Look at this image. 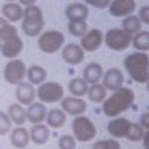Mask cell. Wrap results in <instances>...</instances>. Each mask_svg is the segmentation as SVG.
<instances>
[{
	"label": "cell",
	"mask_w": 149,
	"mask_h": 149,
	"mask_svg": "<svg viewBox=\"0 0 149 149\" xmlns=\"http://www.w3.org/2000/svg\"><path fill=\"white\" fill-rule=\"evenodd\" d=\"M104 76V69L99 63H88L84 70H83V79L87 84H97L102 79Z\"/></svg>",
	"instance_id": "44dd1931"
},
{
	"label": "cell",
	"mask_w": 149,
	"mask_h": 149,
	"mask_svg": "<svg viewBox=\"0 0 149 149\" xmlns=\"http://www.w3.org/2000/svg\"><path fill=\"white\" fill-rule=\"evenodd\" d=\"M135 100V93L132 88L122 86L115 91L109 97L101 102L102 104V112L106 116L115 118L119 116L121 113L126 112L133 105Z\"/></svg>",
	"instance_id": "6da1fadb"
},
{
	"label": "cell",
	"mask_w": 149,
	"mask_h": 149,
	"mask_svg": "<svg viewBox=\"0 0 149 149\" xmlns=\"http://www.w3.org/2000/svg\"><path fill=\"white\" fill-rule=\"evenodd\" d=\"M36 97L43 104L59 102L64 98V87L58 81H44L38 85Z\"/></svg>",
	"instance_id": "8992f818"
},
{
	"label": "cell",
	"mask_w": 149,
	"mask_h": 149,
	"mask_svg": "<svg viewBox=\"0 0 149 149\" xmlns=\"http://www.w3.org/2000/svg\"><path fill=\"white\" fill-rule=\"evenodd\" d=\"M12 130V120L6 112L0 111V136L7 135Z\"/></svg>",
	"instance_id": "e575fe53"
},
{
	"label": "cell",
	"mask_w": 149,
	"mask_h": 149,
	"mask_svg": "<svg viewBox=\"0 0 149 149\" xmlns=\"http://www.w3.org/2000/svg\"><path fill=\"white\" fill-rule=\"evenodd\" d=\"M1 14H2V17H5L7 21H9L10 23H14V22L22 20L23 8L20 3L15 1L5 2L1 8Z\"/></svg>",
	"instance_id": "ffe728a7"
},
{
	"label": "cell",
	"mask_w": 149,
	"mask_h": 149,
	"mask_svg": "<svg viewBox=\"0 0 149 149\" xmlns=\"http://www.w3.org/2000/svg\"><path fill=\"white\" fill-rule=\"evenodd\" d=\"M72 136L78 142H90L97 136V127L93 121L85 115H78L71 123Z\"/></svg>",
	"instance_id": "277c9868"
},
{
	"label": "cell",
	"mask_w": 149,
	"mask_h": 149,
	"mask_svg": "<svg viewBox=\"0 0 149 149\" xmlns=\"http://www.w3.org/2000/svg\"><path fill=\"white\" fill-rule=\"evenodd\" d=\"M47 70L41 66V65H30L28 69H27V74L26 77L28 78V81L31 84V85H41L42 83L45 81L47 79Z\"/></svg>",
	"instance_id": "d4e9b609"
},
{
	"label": "cell",
	"mask_w": 149,
	"mask_h": 149,
	"mask_svg": "<svg viewBox=\"0 0 149 149\" xmlns=\"http://www.w3.org/2000/svg\"><path fill=\"white\" fill-rule=\"evenodd\" d=\"M87 97L91 101L93 102H102L106 97H107V90L105 88V86L100 83H97V84H92L88 86V90H87Z\"/></svg>",
	"instance_id": "83f0119b"
},
{
	"label": "cell",
	"mask_w": 149,
	"mask_h": 149,
	"mask_svg": "<svg viewBox=\"0 0 149 149\" xmlns=\"http://www.w3.org/2000/svg\"><path fill=\"white\" fill-rule=\"evenodd\" d=\"M142 144L144 149H149V130H144L143 137H142Z\"/></svg>",
	"instance_id": "f35d334b"
},
{
	"label": "cell",
	"mask_w": 149,
	"mask_h": 149,
	"mask_svg": "<svg viewBox=\"0 0 149 149\" xmlns=\"http://www.w3.org/2000/svg\"><path fill=\"white\" fill-rule=\"evenodd\" d=\"M77 141L70 134H63L58 139V148L59 149H76Z\"/></svg>",
	"instance_id": "836d02e7"
},
{
	"label": "cell",
	"mask_w": 149,
	"mask_h": 149,
	"mask_svg": "<svg viewBox=\"0 0 149 149\" xmlns=\"http://www.w3.org/2000/svg\"><path fill=\"white\" fill-rule=\"evenodd\" d=\"M139 19L142 23L144 24H148L149 26V5L147 6H142L140 9H139Z\"/></svg>",
	"instance_id": "8d00e7d4"
},
{
	"label": "cell",
	"mask_w": 149,
	"mask_h": 149,
	"mask_svg": "<svg viewBox=\"0 0 149 149\" xmlns=\"http://www.w3.org/2000/svg\"><path fill=\"white\" fill-rule=\"evenodd\" d=\"M125 83V76L122 71L118 68H111L107 71L104 72L102 76V85L105 86L106 90L109 91H115L120 87L123 86Z\"/></svg>",
	"instance_id": "5bb4252c"
},
{
	"label": "cell",
	"mask_w": 149,
	"mask_h": 149,
	"mask_svg": "<svg viewBox=\"0 0 149 149\" xmlns=\"http://www.w3.org/2000/svg\"><path fill=\"white\" fill-rule=\"evenodd\" d=\"M68 30L74 37H83L87 33L88 27H87L86 21H76V22L74 21H69Z\"/></svg>",
	"instance_id": "f546056e"
},
{
	"label": "cell",
	"mask_w": 149,
	"mask_h": 149,
	"mask_svg": "<svg viewBox=\"0 0 149 149\" xmlns=\"http://www.w3.org/2000/svg\"><path fill=\"white\" fill-rule=\"evenodd\" d=\"M132 45L137 50L146 52L149 50V31L140 30L132 37Z\"/></svg>",
	"instance_id": "f1b7e54d"
},
{
	"label": "cell",
	"mask_w": 149,
	"mask_h": 149,
	"mask_svg": "<svg viewBox=\"0 0 149 149\" xmlns=\"http://www.w3.org/2000/svg\"><path fill=\"white\" fill-rule=\"evenodd\" d=\"M62 58L70 65H78L85 59V51L77 43H69L62 48Z\"/></svg>",
	"instance_id": "4fadbf2b"
},
{
	"label": "cell",
	"mask_w": 149,
	"mask_h": 149,
	"mask_svg": "<svg viewBox=\"0 0 149 149\" xmlns=\"http://www.w3.org/2000/svg\"><path fill=\"white\" fill-rule=\"evenodd\" d=\"M29 135H30V141L33 143L42 146L49 141L50 130L47 125L37 123V125H33V127L29 129Z\"/></svg>",
	"instance_id": "7402d4cb"
},
{
	"label": "cell",
	"mask_w": 149,
	"mask_h": 149,
	"mask_svg": "<svg viewBox=\"0 0 149 149\" xmlns=\"http://www.w3.org/2000/svg\"><path fill=\"white\" fill-rule=\"evenodd\" d=\"M108 12L114 17H126L136 9L135 0H111Z\"/></svg>",
	"instance_id": "7c38bea8"
},
{
	"label": "cell",
	"mask_w": 149,
	"mask_h": 149,
	"mask_svg": "<svg viewBox=\"0 0 149 149\" xmlns=\"http://www.w3.org/2000/svg\"><path fill=\"white\" fill-rule=\"evenodd\" d=\"M27 113V121H29L33 125H37V123H42L45 118H47V107L43 102H33L28 106V108L26 109Z\"/></svg>",
	"instance_id": "ac0fdd59"
},
{
	"label": "cell",
	"mask_w": 149,
	"mask_h": 149,
	"mask_svg": "<svg viewBox=\"0 0 149 149\" xmlns=\"http://www.w3.org/2000/svg\"><path fill=\"white\" fill-rule=\"evenodd\" d=\"M65 36L62 31L56 29H49L42 31L37 38V45L44 54H55L64 47Z\"/></svg>",
	"instance_id": "5b68a950"
},
{
	"label": "cell",
	"mask_w": 149,
	"mask_h": 149,
	"mask_svg": "<svg viewBox=\"0 0 149 149\" xmlns=\"http://www.w3.org/2000/svg\"><path fill=\"white\" fill-rule=\"evenodd\" d=\"M142 27V22L140 21L137 15H128L122 20V30H125L127 34L129 35H135L136 33H139L141 30Z\"/></svg>",
	"instance_id": "4316f807"
},
{
	"label": "cell",
	"mask_w": 149,
	"mask_h": 149,
	"mask_svg": "<svg viewBox=\"0 0 149 149\" xmlns=\"http://www.w3.org/2000/svg\"><path fill=\"white\" fill-rule=\"evenodd\" d=\"M6 2H12V1H15V0H5Z\"/></svg>",
	"instance_id": "b9f144b4"
},
{
	"label": "cell",
	"mask_w": 149,
	"mask_h": 149,
	"mask_svg": "<svg viewBox=\"0 0 149 149\" xmlns=\"http://www.w3.org/2000/svg\"><path fill=\"white\" fill-rule=\"evenodd\" d=\"M88 84L81 78V77H74L72 78L69 84H68V90L69 92L73 95V97H78L81 98L85 94H87V90H88Z\"/></svg>",
	"instance_id": "484cf974"
},
{
	"label": "cell",
	"mask_w": 149,
	"mask_h": 149,
	"mask_svg": "<svg viewBox=\"0 0 149 149\" xmlns=\"http://www.w3.org/2000/svg\"><path fill=\"white\" fill-rule=\"evenodd\" d=\"M36 1H37V0H19V3H20L21 6H26V7H28V6H33V5H35Z\"/></svg>",
	"instance_id": "ab89813d"
},
{
	"label": "cell",
	"mask_w": 149,
	"mask_h": 149,
	"mask_svg": "<svg viewBox=\"0 0 149 149\" xmlns=\"http://www.w3.org/2000/svg\"><path fill=\"white\" fill-rule=\"evenodd\" d=\"M123 66L129 77L139 83L144 84L149 79V56L142 51H135L126 56Z\"/></svg>",
	"instance_id": "7a4b0ae2"
},
{
	"label": "cell",
	"mask_w": 149,
	"mask_h": 149,
	"mask_svg": "<svg viewBox=\"0 0 149 149\" xmlns=\"http://www.w3.org/2000/svg\"><path fill=\"white\" fill-rule=\"evenodd\" d=\"M0 50H1V41H0Z\"/></svg>",
	"instance_id": "7bdbcfd3"
},
{
	"label": "cell",
	"mask_w": 149,
	"mask_h": 149,
	"mask_svg": "<svg viewBox=\"0 0 149 149\" xmlns=\"http://www.w3.org/2000/svg\"><path fill=\"white\" fill-rule=\"evenodd\" d=\"M92 149H121V146L115 139H105L95 141L92 146Z\"/></svg>",
	"instance_id": "d6a6232c"
},
{
	"label": "cell",
	"mask_w": 149,
	"mask_h": 149,
	"mask_svg": "<svg viewBox=\"0 0 149 149\" xmlns=\"http://www.w3.org/2000/svg\"><path fill=\"white\" fill-rule=\"evenodd\" d=\"M132 35L127 34L121 28H112L104 35V42L114 51H123L132 44Z\"/></svg>",
	"instance_id": "52a82bcc"
},
{
	"label": "cell",
	"mask_w": 149,
	"mask_h": 149,
	"mask_svg": "<svg viewBox=\"0 0 149 149\" xmlns=\"http://www.w3.org/2000/svg\"><path fill=\"white\" fill-rule=\"evenodd\" d=\"M90 9L84 2H72L65 8V16L69 21H86Z\"/></svg>",
	"instance_id": "e0dca14e"
},
{
	"label": "cell",
	"mask_w": 149,
	"mask_h": 149,
	"mask_svg": "<svg viewBox=\"0 0 149 149\" xmlns=\"http://www.w3.org/2000/svg\"><path fill=\"white\" fill-rule=\"evenodd\" d=\"M146 84H147V90H148V91H149V79H148V81H147V83H146Z\"/></svg>",
	"instance_id": "60d3db41"
},
{
	"label": "cell",
	"mask_w": 149,
	"mask_h": 149,
	"mask_svg": "<svg viewBox=\"0 0 149 149\" xmlns=\"http://www.w3.org/2000/svg\"><path fill=\"white\" fill-rule=\"evenodd\" d=\"M23 41L22 38L19 36V33L17 34H14L9 37H7L6 40L1 41V55L8 59H14V58H17L22 50H23Z\"/></svg>",
	"instance_id": "9c48e42d"
},
{
	"label": "cell",
	"mask_w": 149,
	"mask_h": 149,
	"mask_svg": "<svg viewBox=\"0 0 149 149\" xmlns=\"http://www.w3.org/2000/svg\"><path fill=\"white\" fill-rule=\"evenodd\" d=\"M7 114H8L9 119L12 120V123H15L16 126H23L27 122L26 109L19 102L10 104L7 109Z\"/></svg>",
	"instance_id": "603a6c76"
},
{
	"label": "cell",
	"mask_w": 149,
	"mask_h": 149,
	"mask_svg": "<svg viewBox=\"0 0 149 149\" xmlns=\"http://www.w3.org/2000/svg\"><path fill=\"white\" fill-rule=\"evenodd\" d=\"M143 134H144V129L141 127L140 123L130 122V126L128 128L126 139L129 140V141H132V142H139V141L142 140Z\"/></svg>",
	"instance_id": "1f68e13d"
},
{
	"label": "cell",
	"mask_w": 149,
	"mask_h": 149,
	"mask_svg": "<svg viewBox=\"0 0 149 149\" xmlns=\"http://www.w3.org/2000/svg\"><path fill=\"white\" fill-rule=\"evenodd\" d=\"M109 2H111V0H84V3L85 5L92 6V7L98 8V9L107 8L108 5H109Z\"/></svg>",
	"instance_id": "d590c367"
},
{
	"label": "cell",
	"mask_w": 149,
	"mask_h": 149,
	"mask_svg": "<svg viewBox=\"0 0 149 149\" xmlns=\"http://www.w3.org/2000/svg\"><path fill=\"white\" fill-rule=\"evenodd\" d=\"M27 74V66L23 61L19 58L9 59V62L6 63L3 69V78L8 84L12 85H19L23 81Z\"/></svg>",
	"instance_id": "ba28073f"
},
{
	"label": "cell",
	"mask_w": 149,
	"mask_h": 149,
	"mask_svg": "<svg viewBox=\"0 0 149 149\" xmlns=\"http://www.w3.org/2000/svg\"><path fill=\"white\" fill-rule=\"evenodd\" d=\"M104 42V34L100 29L98 28H93L87 30V33L80 37V42L79 45L81 47V49L86 52H93L97 51L101 44Z\"/></svg>",
	"instance_id": "30bf717a"
},
{
	"label": "cell",
	"mask_w": 149,
	"mask_h": 149,
	"mask_svg": "<svg viewBox=\"0 0 149 149\" xmlns=\"http://www.w3.org/2000/svg\"><path fill=\"white\" fill-rule=\"evenodd\" d=\"M47 126L50 128H62L66 121V114L62 108H52L47 113Z\"/></svg>",
	"instance_id": "cb8c5ba5"
},
{
	"label": "cell",
	"mask_w": 149,
	"mask_h": 149,
	"mask_svg": "<svg viewBox=\"0 0 149 149\" xmlns=\"http://www.w3.org/2000/svg\"><path fill=\"white\" fill-rule=\"evenodd\" d=\"M10 143L17 149H26L30 143L29 130L23 126H16L10 130Z\"/></svg>",
	"instance_id": "d6986e66"
},
{
	"label": "cell",
	"mask_w": 149,
	"mask_h": 149,
	"mask_svg": "<svg viewBox=\"0 0 149 149\" xmlns=\"http://www.w3.org/2000/svg\"><path fill=\"white\" fill-rule=\"evenodd\" d=\"M59 102H61V108L65 112V114L73 116L83 115L87 108V104L84 99L73 95L64 97Z\"/></svg>",
	"instance_id": "8fae6325"
},
{
	"label": "cell",
	"mask_w": 149,
	"mask_h": 149,
	"mask_svg": "<svg viewBox=\"0 0 149 149\" xmlns=\"http://www.w3.org/2000/svg\"><path fill=\"white\" fill-rule=\"evenodd\" d=\"M130 126V121L123 116H115L107 123V132L114 139L126 137L128 128Z\"/></svg>",
	"instance_id": "2e32d148"
},
{
	"label": "cell",
	"mask_w": 149,
	"mask_h": 149,
	"mask_svg": "<svg viewBox=\"0 0 149 149\" xmlns=\"http://www.w3.org/2000/svg\"><path fill=\"white\" fill-rule=\"evenodd\" d=\"M139 123L141 125V127H142L144 130H149V112L141 114V116H140V122H139Z\"/></svg>",
	"instance_id": "74e56055"
},
{
	"label": "cell",
	"mask_w": 149,
	"mask_h": 149,
	"mask_svg": "<svg viewBox=\"0 0 149 149\" xmlns=\"http://www.w3.org/2000/svg\"><path fill=\"white\" fill-rule=\"evenodd\" d=\"M45 26L44 15L42 9L36 6H28L23 8V16L21 20V29L23 34L28 37H36L38 36Z\"/></svg>",
	"instance_id": "3957f363"
},
{
	"label": "cell",
	"mask_w": 149,
	"mask_h": 149,
	"mask_svg": "<svg viewBox=\"0 0 149 149\" xmlns=\"http://www.w3.org/2000/svg\"><path fill=\"white\" fill-rule=\"evenodd\" d=\"M17 28L13 26L9 21H7L5 17L0 16V41L6 40L7 37L17 34Z\"/></svg>",
	"instance_id": "4dcf8cb0"
},
{
	"label": "cell",
	"mask_w": 149,
	"mask_h": 149,
	"mask_svg": "<svg viewBox=\"0 0 149 149\" xmlns=\"http://www.w3.org/2000/svg\"><path fill=\"white\" fill-rule=\"evenodd\" d=\"M15 98L22 106H29L30 104H33L36 99V90L34 85H31L29 81H22L16 85Z\"/></svg>",
	"instance_id": "9a60e30c"
}]
</instances>
